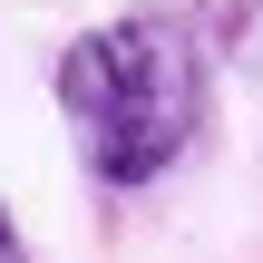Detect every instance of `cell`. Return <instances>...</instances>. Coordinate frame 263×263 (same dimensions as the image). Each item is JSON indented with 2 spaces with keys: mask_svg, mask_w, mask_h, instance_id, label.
Listing matches in <instances>:
<instances>
[{
  "mask_svg": "<svg viewBox=\"0 0 263 263\" xmlns=\"http://www.w3.org/2000/svg\"><path fill=\"white\" fill-rule=\"evenodd\" d=\"M59 107L107 185H146L185 156V137L205 117V68L166 20H117L59 59Z\"/></svg>",
  "mask_w": 263,
  "mask_h": 263,
  "instance_id": "obj_1",
  "label": "cell"
},
{
  "mask_svg": "<svg viewBox=\"0 0 263 263\" xmlns=\"http://www.w3.org/2000/svg\"><path fill=\"white\" fill-rule=\"evenodd\" d=\"M0 263H20V234H10V215H0Z\"/></svg>",
  "mask_w": 263,
  "mask_h": 263,
  "instance_id": "obj_2",
  "label": "cell"
}]
</instances>
